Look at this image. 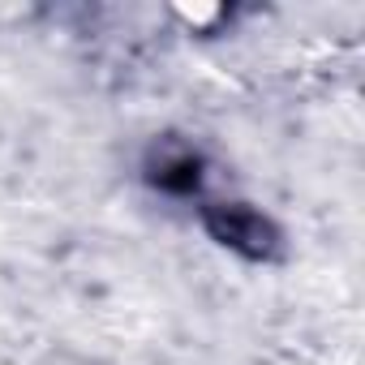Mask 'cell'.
Returning a JSON list of instances; mask_svg holds the SVG:
<instances>
[{
    "mask_svg": "<svg viewBox=\"0 0 365 365\" xmlns=\"http://www.w3.org/2000/svg\"><path fill=\"white\" fill-rule=\"evenodd\" d=\"M215 232H220L224 241H232V245H245L250 254H262V250L271 245V228H267L258 215H250V211H228V220L215 224Z\"/></svg>",
    "mask_w": 365,
    "mask_h": 365,
    "instance_id": "obj_1",
    "label": "cell"
}]
</instances>
